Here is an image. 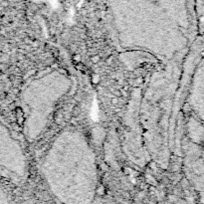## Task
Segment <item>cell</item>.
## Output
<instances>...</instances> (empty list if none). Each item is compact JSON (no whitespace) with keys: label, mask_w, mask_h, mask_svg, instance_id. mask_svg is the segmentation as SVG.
I'll use <instances>...</instances> for the list:
<instances>
[{"label":"cell","mask_w":204,"mask_h":204,"mask_svg":"<svg viewBox=\"0 0 204 204\" xmlns=\"http://www.w3.org/2000/svg\"><path fill=\"white\" fill-rule=\"evenodd\" d=\"M4 145H5V141H4V130L2 126L0 125V168L7 167V160H6Z\"/></svg>","instance_id":"6da1fadb"},{"label":"cell","mask_w":204,"mask_h":204,"mask_svg":"<svg viewBox=\"0 0 204 204\" xmlns=\"http://www.w3.org/2000/svg\"><path fill=\"white\" fill-rule=\"evenodd\" d=\"M5 192H4V190L2 189V186L0 184V202H4L6 201V198H5Z\"/></svg>","instance_id":"7a4b0ae2"},{"label":"cell","mask_w":204,"mask_h":204,"mask_svg":"<svg viewBox=\"0 0 204 204\" xmlns=\"http://www.w3.org/2000/svg\"><path fill=\"white\" fill-rule=\"evenodd\" d=\"M74 60L77 61V62H80V61H81V56H80V55H75L74 56Z\"/></svg>","instance_id":"3957f363"},{"label":"cell","mask_w":204,"mask_h":204,"mask_svg":"<svg viewBox=\"0 0 204 204\" xmlns=\"http://www.w3.org/2000/svg\"><path fill=\"white\" fill-rule=\"evenodd\" d=\"M92 60H93V62H94V63H97V62L100 60V57H99V56H95V57H93Z\"/></svg>","instance_id":"277c9868"},{"label":"cell","mask_w":204,"mask_h":204,"mask_svg":"<svg viewBox=\"0 0 204 204\" xmlns=\"http://www.w3.org/2000/svg\"><path fill=\"white\" fill-rule=\"evenodd\" d=\"M112 103H113L114 105H116V104L118 103V99H117V98H114V99L112 100Z\"/></svg>","instance_id":"5b68a950"},{"label":"cell","mask_w":204,"mask_h":204,"mask_svg":"<svg viewBox=\"0 0 204 204\" xmlns=\"http://www.w3.org/2000/svg\"><path fill=\"white\" fill-rule=\"evenodd\" d=\"M112 60H113L112 57H110V58H109V59H108V63H110V62H112Z\"/></svg>","instance_id":"8992f818"}]
</instances>
